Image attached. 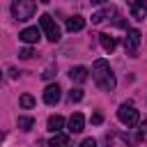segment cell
Instances as JSON below:
<instances>
[{
    "mask_svg": "<svg viewBox=\"0 0 147 147\" xmlns=\"http://www.w3.org/2000/svg\"><path fill=\"white\" fill-rule=\"evenodd\" d=\"M92 78H94V83H96L103 92H113L115 85H117L115 74H113V69H110V64H108L106 60H96V62H94V67H92Z\"/></svg>",
    "mask_w": 147,
    "mask_h": 147,
    "instance_id": "cell-1",
    "label": "cell"
},
{
    "mask_svg": "<svg viewBox=\"0 0 147 147\" xmlns=\"http://www.w3.org/2000/svg\"><path fill=\"white\" fill-rule=\"evenodd\" d=\"M34 11H37V2L34 0H14L11 2V16L16 21H21V23L30 21L34 16Z\"/></svg>",
    "mask_w": 147,
    "mask_h": 147,
    "instance_id": "cell-2",
    "label": "cell"
},
{
    "mask_svg": "<svg viewBox=\"0 0 147 147\" xmlns=\"http://www.w3.org/2000/svg\"><path fill=\"white\" fill-rule=\"evenodd\" d=\"M39 28H41V32L46 34V39H48V41L57 44V41L62 39V32H60L57 23L53 21V16H48V14H41V16H39Z\"/></svg>",
    "mask_w": 147,
    "mask_h": 147,
    "instance_id": "cell-3",
    "label": "cell"
},
{
    "mask_svg": "<svg viewBox=\"0 0 147 147\" xmlns=\"http://www.w3.org/2000/svg\"><path fill=\"white\" fill-rule=\"evenodd\" d=\"M117 117H119V122H122L124 126H129V129L138 124V110H136L133 103H122V106L117 108Z\"/></svg>",
    "mask_w": 147,
    "mask_h": 147,
    "instance_id": "cell-4",
    "label": "cell"
},
{
    "mask_svg": "<svg viewBox=\"0 0 147 147\" xmlns=\"http://www.w3.org/2000/svg\"><path fill=\"white\" fill-rule=\"evenodd\" d=\"M124 48H126V53H129L131 57L138 55V48H140V30L131 28V30L126 32V37H124Z\"/></svg>",
    "mask_w": 147,
    "mask_h": 147,
    "instance_id": "cell-5",
    "label": "cell"
},
{
    "mask_svg": "<svg viewBox=\"0 0 147 147\" xmlns=\"http://www.w3.org/2000/svg\"><path fill=\"white\" fill-rule=\"evenodd\" d=\"M129 2V11L136 21H142L147 16V0H126Z\"/></svg>",
    "mask_w": 147,
    "mask_h": 147,
    "instance_id": "cell-6",
    "label": "cell"
},
{
    "mask_svg": "<svg viewBox=\"0 0 147 147\" xmlns=\"http://www.w3.org/2000/svg\"><path fill=\"white\" fill-rule=\"evenodd\" d=\"M18 39H21L23 44H37V41L41 39V28H25V30L18 34Z\"/></svg>",
    "mask_w": 147,
    "mask_h": 147,
    "instance_id": "cell-7",
    "label": "cell"
},
{
    "mask_svg": "<svg viewBox=\"0 0 147 147\" xmlns=\"http://www.w3.org/2000/svg\"><path fill=\"white\" fill-rule=\"evenodd\" d=\"M60 85L55 83V85H48L46 90H44V103H48V106H55L57 101H60Z\"/></svg>",
    "mask_w": 147,
    "mask_h": 147,
    "instance_id": "cell-8",
    "label": "cell"
},
{
    "mask_svg": "<svg viewBox=\"0 0 147 147\" xmlns=\"http://www.w3.org/2000/svg\"><path fill=\"white\" fill-rule=\"evenodd\" d=\"M83 126H85V117H83L80 113H74V115L69 117V133H80Z\"/></svg>",
    "mask_w": 147,
    "mask_h": 147,
    "instance_id": "cell-9",
    "label": "cell"
},
{
    "mask_svg": "<svg viewBox=\"0 0 147 147\" xmlns=\"http://www.w3.org/2000/svg\"><path fill=\"white\" fill-rule=\"evenodd\" d=\"M48 145H51V147H69V145H71V138H69L67 133H60V131H57V133H53V138L48 140Z\"/></svg>",
    "mask_w": 147,
    "mask_h": 147,
    "instance_id": "cell-10",
    "label": "cell"
},
{
    "mask_svg": "<svg viewBox=\"0 0 147 147\" xmlns=\"http://www.w3.org/2000/svg\"><path fill=\"white\" fill-rule=\"evenodd\" d=\"M85 28V18L83 16H71V18H67V30L69 32H78V30H83Z\"/></svg>",
    "mask_w": 147,
    "mask_h": 147,
    "instance_id": "cell-11",
    "label": "cell"
},
{
    "mask_svg": "<svg viewBox=\"0 0 147 147\" xmlns=\"http://www.w3.org/2000/svg\"><path fill=\"white\" fill-rule=\"evenodd\" d=\"M87 74H90V71H87L85 67H74V69L69 71V78H71L74 83H85V80H87Z\"/></svg>",
    "mask_w": 147,
    "mask_h": 147,
    "instance_id": "cell-12",
    "label": "cell"
},
{
    "mask_svg": "<svg viewBox=\"0 0 147 147\" xmlns=\"http://www.w3.org/2000/svg\"><path fill=\"white\" fill-rule=\"evenodd\" d=\"M113 14H117L115 7H106V9H101V11H94V14H92V23H101V21L110 18Z\"/></svg>",
    "mask_w": 147,
    "mask_h": 147,
    "instance_id": "cell-13",
    "label": "cell"
},
{
    "mask_svg": "<svg viewBox=\"0 0 147 147\" xmlns=\"http://www.w3.org/2000/svg\"><path fill=\"white\" fill-rule=\"evenodd\" d=\"M99 39H101V46H103L106 53H113V51L117 48V39H115V37H110V34H99Z\"/></svg>",
    "mask_w": 147,
    "mask_h": 147,
    "instance_id": "cell-14",
    "label": "cell"
},
{
    "mask_svg": "<svg viewBox=\"0 0 147 147\" xmlns=\"http://www.w3.org/2000/svg\"><path fill=\"white\" fill-rule=\"evenodd\" d=\"M62 126H64V117H60V115H51V117H48V131L57 133Z\"/></svg>",
    "mask_w": 147,
    "mask_h": 147,
    "instance_id": "cell-15",
    "label": "cell"
},
{
    "mask_svg": "<svg viewBox=\"0 0 147 147\" xmlns=\"http://www.w3.org/2000/svg\"><path fill=\"white\" fill-rule=\"evenodd\" d=\"M32 126H34V119H32V117H18V129L30 131Z\"/></svg>",
    "mask_w": 147,
    "mask_h": 147,
    "instance_id": "cell-16",
    "label": "cell"
},
{
    "mask_svg": "<svg viewBox=\"0 0 147 147\" xmlns=\"http://www.w3.org/2000/svg\"><path fill=\"white\" fill-rule=\"evenodd\" d=\"M83 96H85V94H83V90H80V87H76V90H71V92H69V101H71V103L83 101Z\"/></svg>",
    "mask_w": 147,
    "mask_h": 147,
    "instance_id": "cell-17",
    "label": "cell"
},
{
    "mask_svg": "<svg viewBox=\"0 0 147 147\" xmlns=\"http://www.w3.org/2000/svg\"><path fill=\"white\" fill-rule=\"evenodd\" d=\"M55 74H57V69H55V67L51 64V67H46V69H44V74H41V78H44V80H51V78H53Z\"/></svg>",
    "mask_w": 147,
    "mask_h": 147,
    "instance_id": "cell-18",
    "label": "cell"
},
{
    "mask_svg": "<svg viewBox=\"0 0 147 147\" xmlns=\"http://www.w3.org/2000/svg\"><path fill=\"white\" fill-rule=\"evenodd\" d=\"M21 106H23V108H32V106H34V96L23 94V96H21Z\"/></svg>",
    "mask_w": 147,
    "mask_h": 147,
    "instance_id": "cell-19",
    "label": "cell"
},
{
    "mask_svg": "<svg viewBox=\"0 0 147 147\" xmlns=\"http://www.w3.org/2000/svg\"><path fill=\"white\" fill-rule=\"evenodd\" d=\"M32 55H34V53H32V48H23V51L18 53V57H23V60H30Z\"/></svg>",
    "mask_w": 147,
    "mask_h": 147,
    "instance_id": "cell-20",
    "label": "cell"
},
{
    "mask_svg": "<svg viewBox=\"0 0 147 147\" xmlns=\"http://www.w3.org/2000/svg\"><path fill=\"white\" fill-rule=\"evenodd\" d=\"M80 147H96V140H94V138H85V140L80 142Z\"/></svg>",
    "mask_w": 147,
    "mask_h": 147,
    "instance_id": "cell-21",
    "label": "cell"
},
{
    "mask_svg": "<svg viewBox=\"0 0 147 147\" xmlns=\"http://www.w3.org/2000/svg\"><path fill=\"white\" fill-rule=\"evenodd\" d=\"M147 136V122H142L140 124V131H138V138H145Z\"/></svg>",
    "mask_w": 147,
    "mask_h": 147,
    "instance_id": "cell-22",
    "label": "cell"
},
{
    "mask_svg": "<svg viewBox=\"0 0 147 147\" xmlns=\"http://www.w3.org/2000/svg\"><path fill=\"white\" fill-rule=\"evenodd\" d=\"M101 122H103L101 113H94V115H92V124H101Z\"/></svg>",
    "mask_w": 147,
    "mask_h": 147,
    "instance_id": "cell-23",
    "label": "cell"
},
{
    "mask_svg": "<svg viewBox=\"0 0 147 147\" xmlns=\"http://www.w3.org/2000/svg\"><path fill=\"white\" fill-rule=\"evenodd\" d=\"M92 5H103V2H108V0H90Z\"/></svg>",
    "mask_w": 147,
    "mask_h": 147,
    "instance_id": "cell-24",
    "label": "cell"
},
{
    "mask_svg": "<svg viewBox=\"0 0 147 147\" xmlns=\"http://www.w3.org/2000/svg\"><path fill=\"white\" fill-rule=\"evenodd\" d=\"M39 2H48V0H39Z\"/></svg>",
    "mask_w": 147,
    "mask_h": 147,
    "instance_id": "cell-25",
    "label": "cell"
},
{
    "mask_svg": "<svg viewBox=\"0 0 147 147\" xmlns=\"http://www.w3.org/2000/svg\"><path fill=\"white\" fill-rule=\"evenodd\" d=\"M0 78H2V74H0Z\"/></svg>",
    "mask_w": 147,
    "mask_h": 147,
    "instance_id": "cell-26",
    "label": "cell"
}]
</instances>
